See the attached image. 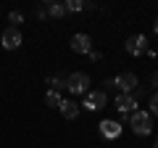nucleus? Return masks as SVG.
<instances>
[{
  "mask_svg": "<svg viewBox=\"0 0 158 148\" xmlns=\"http://www.w3.org/2000/svg\"><path fill=\"white\" fill-rule=\"evenodd\" d=\"M66 90L74 95H87L90 93V74L85 72H74L66 77Z\"/></svg>",
  "mask_w": 158,
  "mask_h": 148,
  "instance_id": "nucleus-1",
  "label": "nucleus"
},
{
  "mask_svg": "<svg viewBox=\"0 0 158 148\" xmlns=\"http://www.w3.org/2000/svg\"><path fill=\"white\" fill-rule=\"evenodd\" d=\"M129 122H132V132L135 135H150L153 132L150 111H135V114H129Z\"/></svg>",
  "mask_w": 158,
  "mask_h": 148,
  "instance_id": "nucleus-2",
  "label": "nucleus"
},
{
  "mask_svg": "<svg viewBox=\"0 0 158 148\" xmlns=\"http://www.w3.org/2000/svg\"><path fill=\"white\" fill-rule=\"evenodd\" d=\"M106 85H111V87H118V90L124 93V95H132V90L137 87V77L132 72H127V74H118L116 80H108Z\"/></svg>",
  "mask_w": 158,
  "mask_h": 148,
  "instance_id": "nucleus-3",
  "label": "nucleus"
},
{
  "mask_svg": "<svg viewBox=\"0 0 158 148\" xmlns=\"http://www.w3.org/2000/svg\"><path fill=\"white\" fill-rule=\"evenodd\" d=\"M106 101H108V95L103 90H90L85 95V103H82V108H87V111H100L103 106H106Z\"/></svg>",
  "mask_w": 158,
  "mask_h": 148,
  "instance_id": "nucleus-4",
  "label": "nucleus"
},
{
  "mask_svg": "<svg viewBox=\"0 0 158 148\" xmlns=\"http://www.w3.org/2000/svg\"><path fill=\"white\" fill-rule=\"evenodd\" d=\"M0 42H3V48H6V50H16V48H21L24 37H21V32H19V29L8 27L6 32H3V37H0Z\"/></svg>",
  "mask_w": 158,
  "mask_h": 148,
  "instance_id": "nucleus-5",
  "label": "nucleus"
},
{
  "mask_svg": "<svg viewBox=\"0 0 158 148\" xmlns=\"http://www.w3.org/2000/svg\"><path fill=\"white\" fill-rule=\"evenodd\" d=\"M71 50L74 53H92V40H90V34H82V32H77L71 37Z\"/></svg>",
  "mask_w": 158,
  "mask_h": 148,
  "instance_id": "nucleus-6",
  "label": "nucleus"
},
{
  "mask_svg": "<svg viewBox=\"0 0 158 148\" xmlns=\"http://www.w3.org/2000/svg\"><path fill=\"white\" fill-rule=\"evenodd\" d=\"M145 50H148V37H145V34H135V37L127 40V53H132V56H142Z\"/></svg>",
  "mask_w": 158,
  "mask_h": 148,
  "instance_id": "nucleus-7",
  "label": "nucleus"
},
{
  "mask_svg": "<svg viewBox=\"0 0 158 148\" xmlns=\"http://www.w3.org/2000/svg\"><path fill=\"white\" fill-rule=\"evenodd\" d=\"M113 106H116V111H121V114H135L137 103H135V98H132V95H124V93H118V95L113 98Z\"/></svg>",
  "mask_w": 158,
  "mask_h": 148,
  "instance_id": "nucleus-8",
  "label": "nucleus"
},
{
  "mask_svg": "<svg viewBox=\"0 0 158 148\" xmlns=\"http://www.w3.org/2000/svg\"><path fill=\"white\" fill-rule=\"evenodd\" d=\"M100 135L108 137V140H116V137L121 135V124H118V122H111V119H103L100 122Z\"/></svg>",
  "mask_w": 158,
  "mask_h": 148,
  "instance_id": "nucleus-9",
  "label": "nucleus"
},
{
  "mask_svg": "<svg viewBox=\"0 0 158 148\" xmlns=\"http://www.w3.org/2000/svg\"><path fill=\"white\" fill-rule=\"evenodd\" d=\"M79 103H74V101H63L61 103V114H63V119H77L79 116Z\"/></svg>",
  "mask_w": 158,
  "mask_h": 148,
  "instance_id": "nucleus-10",
  "label": "nucleus"
},
{
  "mask_svg": "<svg viewBox=\"0 0 158 148\" xmlns=\"http://www.w3.org/2000/svg\"><path fill=\"white\" fill-rule=\"evenodd\" d=\"M45 13L50 19H63V16H66V8H63V3H48Z\"/></svg>",
  "mask_w": 158,
  "mask_h": 148,
  "instance_id": "nucleus-11",
  "label": "nucleus"
},
{
  "mask_svg": "<svg viewBox=\"0 0 158 148\" xmlns=\"http://www.w3.org/2000/svg\"><path fill=\"white\" fill-rule=\"evenodd\" d=\"M45 103H48L50 108H61L63 98H61V93H56V90H48V93H45Z\"/></svg>",
  "mask_w": 158,
  "mask_h": 148,
  "instance_id": "nucleus-12",
  "label": "nucleus"
},
{
  "mask_svg": "<svg viewBox=\"0 0 158 148\" xmlns=\"http://www.w3.org/2000/svg\"><path fill=\"white\" fill-rule=\"evenodd\" d=\"M63 8H66V13H79V11H85V8H87V3H82V0H66Z\"/></svg>",
  "mask_w": 158,
  "mask_h": 148,
  "instance_id": "nucleus-13",
  "label": "nucleus"
},
{
  "mask_svg": "<svg viewBox=\"0 0 158 148\" xmlns=\"http://www.w3.org/2000/svg\"><path fill=\"white\" fill-rule=\"evenodd\" d=\"M48 85H53V90H66V77H48Z\"/></svg>",
  "mask_w": 158,
  "mask_h": 148,
  "instance_id": "nucleus-14",
  "label": "nucleus"
},
{
  "mask_svg": "<svg viewBox=\"0 0 158 148\" xmlns=\"http://www.w3.org/2000/svg\"><path fill=\"white\" fill-rule=\"evenodd\" d=\"M8 21H11L13 29H19V24H24V16H21L19 11H11V13H8Z\"/></svg>",
  "mask_w": 158,
  "mask_h": 148,
  "instance_id": "nucleus-15",
  "label": "nucleus"
},
{
  "mask_svg": "<svg viewBox=\"0 0 158 148\" xmlns=\"http://www.w3.org/2000/svg\"><path fill=\"white\" fill-rule=\"evenodd\" d=\"M150 116H158V93L150 98Z\"/></svg>",
  "mask_w": 158,
  "mask_h": 148,
  "instance_id": "nucleus-16",
  "label": "nucleus"
},
{
  "mask_svg": "<svg viewBox=\"0 0 158 148\" xmlns=\"http://www.w3.org/2000/svg\"><path fill=\"white\" fill-rule=\"evenodd\" d=\"M150 82H153V85L158 87V72H153V77H150Z\"/></svg>",
  "mask_w": 158,
  "mask_h": 148,
  "instance_id": "nucleus-17",
  "label": "nucleus"
},
{
  "mask_svg": "<svg viewBox=\"0 0 158 148\" xmlns=\"http://www.w3.org/2000/svg\"><path fill=\"white\" fill-rule=\"evenodd\" d=\"M153 29H156V34H158V19H156V27H153Z\"/></svg>",
  "mask_w": 158,
  "mask_h": 148,
  "instance_id": "nucleus-18",
  "label": "nucleus"
},
{
  "mask_svg": "<svg viewBox=\"0 0 158 148\" xmlns=\"http://www.w3.org/2000/svg\"><path fill=\"white\" fill-rule=\"evenodd\" d=\"M153 148H158V137H156V146H153Z\"/></svg>",
  "mask_w": 158,
  "mask_h": 148,
  "instance_id": "nucleus-19",
  "label": "nucleus"
}]
</instances>
